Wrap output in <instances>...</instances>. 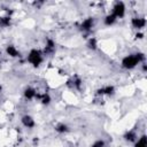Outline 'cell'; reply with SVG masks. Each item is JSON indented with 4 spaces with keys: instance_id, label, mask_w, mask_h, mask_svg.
Wrapping results in <instances>:
<instances>
[{
    "instance_id": "cell-6",
    "label": "cell",
    "mask_w": 147,
    "mask_h": 147,
    "mask_svg": "<svg viewBox=\"0 0 147 147\" xmlns=\"http://www.w3.org/2000/svg\"><path fill=\"white\" fill-rule=\"evenodd\" d=\"M131 25L136 30L140 31L146 26V18L144 16H134L131 18Z\"/></svg>"
},
{
    "instance_id": "cell-5",
    "label": "cell",
    "mask_w": 147,
    "mask_h": 147,
    "mask_svg": "<svg viewBox=\"0 0 147 147\" xmlns=\"http://www.w3.org/2000/svg\"><path fill=\"white\" fill-rule=\"evenodd\" d=\"M82 85H83V82H82L80 77H78V76H74L67 80V86L72 91H80Z\"/></svg>"
},
{
    "instance_id": "cell-7",
    "label": "cell",
    "mask_w": 147,
    "mask_h": 147,
    "mask_svg": "<svg viewBox=\"0 0 147 147\" xmlns=\"http://www.w3.org/2000/svg\"><path fill=\"white\" fill-rule=\"evenodd\" d=\"M93 28H94V18L93 17H86L79 24V29L84 32H90Z\"/></svg>"
},
{
    "instance_id": "cell-13",
    "label": "cell",
    "mask_w": 147,
    "mask_h": 147,
    "mask_svg": "<svg viewBox=\"0 0 147 147\" xmlns=\"http://www.w3.org/2000/svg\"><path fill=\"white\" fill-rule=\"evenodd\" d=\"M124 139H125V141H127V142H133V144H134L136 140L138 139V134H137V132H136L134 130H129V131L125 132Z\"/></svg>"
},
{
    "instance_id": "cell-15",
    "label": "cell",
    "mask_w": 147,
    "mask_h": 147,
    "mask_svg": "<svg viewBox=\"0 0 147 147\" xmlns=\"http://www.w3.org/2000/svg\"><path fill=\"white\" fill-rule=\"evenodd\" d=\"M116 22H117V18H116L111 13L107 14V15L105 16V18H103V23H105V25H107V26H111V25H114Z\"/></svg>"
},
{
    "instance_id": "cell-8",
    "label": "cell",
    "mask_w": 147,
    "mask_h": 147,
    "mask_svg": "<svg viewBox=\"0 0 147 147\" xmlns=\"http://www.w3.org/2000/svg\"><path fill=\"white\" fill-rule=\"evenodd\" d=\"M21 123H22V125H23L25 129H33V127L36 126V121H34V118H33L31 115H29V114H25V115H23V116L21 117Z\"/></svg>"
},
{
    "instance_id": "cell-16",
    "label": "cell",
    "mask_w": 147,
    "mask_h": 147,
    "mask_svg": "<svg viewBox=\"0 0 147 147\" xmlns=\"http://www.w3.org/2000/svg\"><path fill=\"white\" fill-rule=\"evenodd\" d=\"M11 24V16L6 15V16H0V28H8Z\"/></svg>"
},
{
    "instance_id": "cell-14",
    "label": "cell",
    "mask_w": 147,
    "mask_h": 147,
    "mask_svg": "<svg viewBox=\"0 0 147 147\" xmlns=\"http://www.w3.org/2000/svg\"><path fill=\"white\" fill-rule=\"evenodd\" d=\"M55 131L57 132V133H60V134H63V133H67V132H69L70 131V129H69V126L65 124V123H63V122H60V123H57L56 125H55Z\"/></svg>"
},
{
    "instance_id": "cell-20",
    "label": "cell",
    "mask_w": 147,
    "mask_h": 147,
    "mask_svg": "<svg viewBox=\"0 0 147 147\" xmlns=\"http://www.w3.org/2000/svg\"><path fill=\"white\" fill-rule=\"evenodd\" d=\"M1 91H2V86L0 85V93H1Z\"/></svg>"
},
{
    "instance_id": "cell-19",
    "label": "cell",
    "mask_w": 147,
    "mask_h": 147,
    "mask_svg": "<svg viewBox=\"0 0 147 147\" xmlns=\"http://www.w3.org/2000/svg\"><path fill=\"white\" fill-rule=\"evenodd\" d=\"M91 147H106V141L103 139H96L95 141H93Z\"/></svg>"
},
{
    "instance_id": "cell-3",
    "label": "cell",
    "mask_w": 147,
    "mask_h": 147,
    "mask_svg": "<svg viewBox=\"0 0 147 147\" xmlns=\"http://www.w3.org/2000/svg\"><path fill=\"white\" fill-rule=\"evenodd\" d=\"M111 14L118 20V18H123L126 14V6L124 2L122 1H117L114 6H113V10H111Z\"/></svg>"
},
{
    "instance_id": "cell-9",
    "label": "cell",
    "mask_w": 147,
    "mask_h": 147,
    "mask_svg": "<svg viewBox=\"0 0 147 147\" xmlns=\"http://www.w3.org/2000/svg\"><path fill=\"white\" fill-rule=\"evenodd\" d=\"M55 41L53 40V39H51V38H48L47 40H46V44H45V46H44V51H42V53H44V55L46 56V55H52L54 52H55Z\"/></svg>"
},
{
    "instance_id": "cell-10",
    "label": "cell",
    "mask_w": 147,
    "mask_h": 147,
    "mask_svg": "<svg viewBox=\"0 0 147 147\" xmlns=\"http://www.w3.org/2000/svg\"><path fill=\"white\" fill-rule=\"evenodd\" d=\"M38 91L33 87V86H28L25 87V90L23 91V95L26 100H34L37 99V95H38Z\"/></svg>"
},
{
    "instance_id": "cell-17",
    "label": "cell",
    "mask_w": 147,
    "mask_h": 147,
    "mask_svg": "<svg viewBox=\"0 0 147 147\" xmlns=\"http://www.w3.org/2000/svg\"><path fill=\"white\" fill-rule=\"evenodd\" d=\"M134 147H147V137L145 134L138 137V139L134 142Z\"/></svg>"
},
{
    "instance_id": "cell-2",
    "label": "cell",
    "mask_w": 147,
    "mask_h": 147,
    "mask_svg": "<svg viewBox=\"0 0 147 147\" xmlns=\"http://www.w3.org/2000/svg\"><path fill=\"white\" fill-rule=\"evenodd\" d=\"M44 56L45 55H44L42 51L37 49V48H32V49H30L29 54L26 55V61L29 64L37 68L44 62Z\"/></svg>"
},
{
    "instance_id": "cell-4",
    "label": "cell",
    "mask_w": 147,
    "mask_h": 147,
    "mask_svg": "<svg viewBox=\"0 0 147 147\" xmlns=\"http://www.w3.org/2000/svg\"><path fill=\"white\" fill-rule=\"evenodd\" d=\"M115 92H116V88H115L114 85H106V86H102V87L98 88L96 92H95V95L96 96H105V95L106 96H111V95L115 94Z\"/></svg>"
},
{
    "instance_id": "cell-18",
    "label": "cell",
    "mask_w": 147,
    "mask_h": 147,
    "mask_svg": "<svg viewBox=\"0 0 147 147\" xmlns=\"http://www.w3.org/2000/svg\"><path fill=\"white\" fill-rule=\"evenodd\" d=\"M86 46H87L90 49H92V51H95V49L98 48V40H96V38H94V37H91V38H88Z\"/></svg>"
},
{
    "instance_id": "cell-12",
    "label": "cell",
    "mask_w": 147,
    "mask_h": 147,
    "mask_svg": "<svg viewBox=\"0 0 147 147\" xmlns=\"http://www.w3.org/2000/svg\"><path fill=\"white\" fill-rule=\"evenodd\" d=\"M37 100H38L41 105L48 106V105L51 103V101H52V98H51V95H49L47 92H44V93H38Z\"/></svg>"
},
{
    "instance_id": "cell-11",
    "label": "cell",
    "mask_w": 147,
    "mask_h": 147,
    "mask_svg": "<svg viewBox=\"0 0 147 147\" xmlns=\"http://www.w3.org/2000/svg\"><path fill=\"white\" fill-rule=\"evenodd\" d=\"M6 54L9 56V57H20L21 56V53L18 51V48L15 46V45H8L6 46Z\"/></svg>"
},
{
    "instance_id": "cell-1",
    "label": "cell",
    "mask_w": 147,
    "mask_h": 147,
    "mask_svg": "<svg viewBox=\"0 0 147 147\" xmlns=\"http://www.w3.org/2000/svg\"><path fill=\"white\" fill-rule=\"evenodd\" d=\"M145 62V54L144 53H133V54H129L125 55L122 59V67L126 70H131L134 69L137 65H139L140 63Z\"/></svg>"
}]
</instances>
